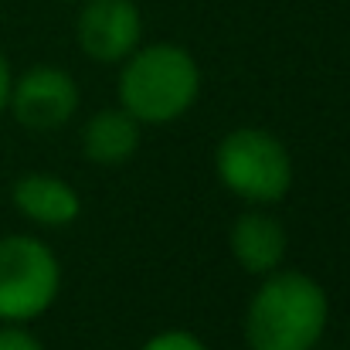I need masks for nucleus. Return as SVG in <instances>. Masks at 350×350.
I'll list each match as a JSON object with an SVG mask.
<instances>
[{
    "instance_id": "nucleus-9",
    "label": "nucleus",
    "mask_w": 350,
    "mask_h": 350,
    "mask_svg": "<svg viewBox=\"0 0 350 350\" xmlns=\"http://www.w3.org/2000/svg\"><path fill=\"white\" fill-rule=\"evenodd\" d=\"M82 150L92 163L119 167V163L133 160V153L139 150V122L126 109L96 113L82 129Z\"/></svg>"
},
{
    "instance_id": "nucleus-5",
    "label": "nucleus",
    "mask_w": 350,
    "mask_h": 350,
    "mask_svg": "<svg viewBox=\"0 0 350 350\" xmlns=\"http://www.w3.org/2000/svg\"><path fill=\"white\" fill-rule=\"evenodd\" d=\"M7 109L24 129L51 133L62 129L79 109V85L58 65H34L10 85Z\"/></svg>"
},
{
    "instance_id": "nucleus-10",
    "label": "nucleus",
    "mask_w": 350,
    "mask_h": 350,
    "mask_svg": "<svg viewBox=\"0 0 350 350\" xmlns=\"http://www.w3.org/2000/svg\"><path fill=\"white\" fill-rule=\"evenodd\" d=\"M143 350H208V344L187 330H163V334H153Z\"/></svg>"
},
{
    "instance_id": "nucleus-1",
    "label": "nucleus",
    "mask_w": 350,
    "mask_h": 350,
    "mask_svg": "<svg viewBox=\"0 0 350 350\" xmlns=\"http://www.w3.org/2000/svg\"><path fill=\"white\" fill-rule=\"evenodd\" d=\"M330 320L327 293L306 272H269L245 313L248 350H313Z\"/></svg>"
},
{
    "instance_id": "nucleus-7",
    "label": "nucleus",
    "mask_w": 350,
    "mask_h": 350,
    "mask_svg": "<svg viewBox=\"0 0 350 350\" xmlns=\"http://www.w3.org/2000/svg\"><path fill=\"white\" fill-rule=\"evenodd\" d=\"M234 262L252 272V275H269L282 265L289 238L279 218H272L269 211H245L238 215L228 234Z\"/></svg>"
},
{
    "instance_id": "nucleus-11",
    "label": "nucleus",
    "mask_w": 350,
    "mask_h": 350,
    "mask_svg": "<svg viewBox=\"0 0 350 350\" xmlns=\"http://www.w3.org/2000/svg\"><path fill=\"white\" fill-rule=\"evenodd\" d=\"M0 350H44V347H41V340L31 330H24L21 323H10V327L0 330Z\"/></svg>"
},
{
    "instance_id": "nucleus-3",
    "label": "nucleus",
    "mask_w": 350,
    "mask_h": 350,
    "mask_svg": "<svg viewBox=\"0 0 350 350\" xmlns=\"http://www.w3.org/2000/svg\"><path fill=\"white\" fill-rule=\"evenodd\" d=\"M215 170L234 198L248 204H275L293 187V157L286 143L258 126H238L218 143Z\"/></svg>"
},
{
    "instance_id": "nucleus-8",
    "label": "nucleus",
    "mask_w": 350,
    "mask_h": 350,
    "mask_svg": "<svg viewBox=\"0 0 350 350\" xmlns=\"http://www.w3.org/2000/svg\"><path fill=\"white\" fill-rule=\"evenodd\" d=\"M10 198H14L17 211L27 221L44 225V228L72 225L82 211V201H79L75 187L65 184L55 174H24V177H17Z\"/></svg>"
},
{
    "instance_id": "nucleus-4",
    "label": "nucleus",
    "mask_w": 350,
    "mask_h": 350,
    "mask_svg": "<svg viewBox=\"0 0 350 350\" xmlns=\"http://www.w3.org/2000/svg\"><path fill=\"white\" fill-rule=\"evenodd\" d=\"M62 289L55 252L31 234L0 238V320L27 323L41 317Z\"/></svg>"
},
{
    "instance_id": "nucleus-6",
    "label": "nucleus",
    "mask_w": 350,
    "mask_h": 350,
    "mask_svg": "<svg viewBox=\"0 0 350 350\" xmlns=\"http://www.w3.org/2000/svg\"><path fill=\"white\" fill-rule=\"evenodd\" d=\"M79 44L92 62H126L143 38V17L133 0H85L79 14Z\"/></svg>"
},
{
    "instance_id": "nucleus-2",
    "label": "nucleus",
    "mask_w": 350,
    "mask_h": 350,
    "mask_svg": "<svg viewBox=\"0 0 350 350\" xmlns=\"http://www.w3.org/2000/svg\"><path fill=\"white\" fill-rule=\"evenodd\" d=\"M119 103L136 122H174L201 96V68L187 48L157 41L136 48L119 72Z\"/></svg>"
},
{
    "instance_id": "nucleus-12",
    "label": "nucleus",
    "mask_w": 350,
    "mask_h": 350,
    "mask_svg": "<svg viewBox=\"0 0 350 350\" xmlns=\"http://www.w3.org/2000/svg\"><path fill=\"white\" fill-rule=\"evenodd\" d=\"M10 85H14V72H10V62H7V55L0 51V113L7 109V99H10Z\"/></svg>"
}]
</instances>
